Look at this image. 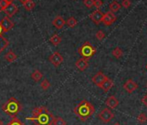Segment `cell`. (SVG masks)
<instances>
[{"mask_svg":"<svg viewBox=\"0 0 147 125\" xmlns=\"http://www.w3.org/2000/svg\"><path fill=\"white\" fill-rule=\"evenodd\" d=\"M54 117L53 114L46 107L41 106L34 109L32 116L26 117V119L35 122L36 125H51Z\"/></svg>","mask_w":147,"mask_h":125,"instance_id":"cell-1","label":"cell"},{"mask_svg":"<svg viewBox=\"0 0 147 125\" xmlns=\"http://www.w3.org/2000/svg\"><path fill=\"white\" fill-rule=\"evenodd\" d=\"M113 81L112 80V79H110L108 77H107V78L104 81V83L100 85V89L104 91V92H107V91H109L112 88H113Z\"/></svg>","mask_w":147,"mask_h":125,"instance_id":"cell-16","label":"cell"},{"mask_svg":"<svg viewBox=\"0 0 147 125\" xmlns=\"http://www.w3.org/2000/svg\"><path fill=\"white\" fill-rule=\"evenodd\" d=\"M103 3L101 0H94V6L97 8V10H99L101 6H102Z\"/></svg>","mask_w":147,"mask_h":125,"instance_id":"cell-32","label":"cell"},{"mask_svg":"<svg viewBox=\"0 0 147 125\" xmlns=\"http://www.w3.org/2000/svg\"><path fill=\"white\" fill-rule=\"evenodd\" d=\"M137 121L138 123L140 124H144L147 122V115H145V113L142 112L140 113L138 116H137Z\"/></svg>","mask_w":147,"mask_h":125,"instance_id":"cell-25","label":"cell"},{"mask_svg":"<svg viewBox=\"0 0 147 125\" xmlns=\"http://www.w3.org/2000/svg\"><path fill=\"white\" fill-rule=\"evenodd\" d=\"M100 120L104 122V123H108L109 122L112 121L113 118H114V114L113 113V111L108 109V108H105L103 109L98 115Z\"/></svg>","mask_w":147,"mask_h":125,"instance_id":"cell-5","label":"cell"},{"mask_svg":"<svg viewBox=\"0 0 147 125\" xmlns=\"http://www.w3.org/2000/svg\"><path fill=\"white\" fill-rule=\"evenodd\" d=\"M6 125H25V123L15 116V117H12V119Z\"/></svg>","mask_w":147,"mask_h":125,"instance_id":"cell-26","label":"cell"},{"mask_svg":"<svg viewBox=\"0 0 147 125\" xmlns=\"http://www.w3.org/2000/svg\"><path fill=\"white\" fill-rule=\"evenodd\" d=\"M0 125H4V122H3L2 120H0Z\"/></svg>","mask_w":147,"mask_h":125,"instance_id":"cell-38","label":"cell"},{"mask_svg":"<svg viewBox=\"0 0 147 125\" xmlns=\"http://www.w3.org/2000/svg\"><path fill=\"white\" fill-rule=\"evenodd\" d=\"M5 60H6L7 62H14L15 60H17L18 56H17V55L12 51V50H10L9 52H7V53L5 54Z\"/></svg>","mask_w":147,"mask_h":125,"instance_id":"cell-18","label":"cell"},{"mask_svg":"<svg viewBox=\"0 0 147 125\" xmlns=\"http://www.w3.org/2000/svg\"><path fill=\"white\" fill-rule=\"evenodd\" d=\"M13 1H14V0H5V2H6L8 5H11V4H13Z\"/></svg>","mask_w":147,"mask_h":125,"instance_id":"cell-36","label":"cell"},{"mask_svg":"<svg viewBox=\"0 0 147 125\" xmlns=\"http://www.w3.org/2000/svg\"><path fill=\"white\" fill-rule=\"evenodd\" d=\"M27 1H28V0H19V2H20V3H21L23 5H24V4H25Z\"/></svg>","mask_w":147,"mask_h":125,"instance_id":"cell-37","label":"cell"},{"mask_svg":"<svg viewBox=\"0 0 147 125\" xmlns=\"http://www.w3.org/2000/svg\"><path fill=\"white\" fill-rule=\"evenodd\" d=\"M24 7L25 8L26 11L30 12L36 7V4H35V2L33 1V0H28V1L24 5Z\"/></svg>","mask_w":147,"mask_h":125,"instance_id":"cell-22","label":"cell"},{"mask_svg":"<svg viewBox=\"0 0 147 125\" xmlns=\"http://www.w3.org/2000/svg\"><path fill=\"white\" fill-rule=\"evenodd\" d=\"M112 53H113V56L115 58H117V59L120 58V57L123 56V51H122V50H121L120 48H119V47L115 48V49L113 50Z\"/></svg>","mask_w":147,"mask_h":125,"instance_id":"cell-27","label":"cell"},{"mask_svg":"<svg viewBox=\"0 0 147 125\" xmlns=\"http://www.w3.org/2000/svg\"><path fill=\"white\" fill-rule=\"evenodd\" d=\"M115 21H116V16L112 12H107L106 14H104L102 18V23L107 26L112 25Z\"/></svg>","mask_w":147,"mask_h":125,"instance_id":"cell-9","label":"cell"},{"mask_svg":"<svg viewBox=\"0 0 147 125\" xmlns=\"http://www.w3.org/2000/svg\"><path fill=\"white\" fill-rule=\"evenodd\" d=\"M49 42L55 45V46H57L61 43V37L58 35V34H54L50 38H49Z\"/></svg>","mask_w":147,"mask_h":125,"instance_id":"cell-19","label":"cell"},{"mask_svg":"<svg viewBox=\"0 0 147 125\" xmlns=\"http://www.w3.org/2000/svg\"><path fill=\"white\" fill-rule=\"evenodd\" d=\"M78 53L86 59L91 58L95 53H96V49L89 43V42H85L79 49H78Z\"/></svg>","mask_w":147,"mask_h":125,"instance_id":"cell-4","label":"cell"},{"mask_svg":"<svg viewBox=\"0 0 147 125\" xmlns=\"http://www.w3.org/2000/svg\"><path fill=\"white\" fill-rule=\"evenodd\" d=\"M113 125H120V124H119V122H116V123H115V124H113Z\"/></svg>","mask_w":147,"mask_h":125,"instance_id":"cell-39","label":"cell"},{"mask_svg":"<svg viewBox=\"0 0 147 125\" xmlns=\"http://www.w3.org/2000/svg\"><path fill=\"white\" fill-rule=\"evenodd\" d=\"M141 102H142V103H143V104L147 108V93L143 96V98H142Z\"/></svg>","mask_w":147,"mask_h":125,"instance_id":"cell-34","label":"cell"},{"mask_svg":"<svg viewBox=\"0 0 147 125\" xmlns=\"http://www.w3.org/2000/svg\"><path fill=\"white\" fill-rule=\"evenodd\" d=\"M66 24L70 27V28H74L77 25V20L74 18V17H70L67 21H66Z\"/></svg>","mask_w":147,"mask_h":125,"instance_id":"cell-24","label":"cell"},{"mask_svg":"<svg viewBox=\"0 0 147 125\" xmlns=\"http://www.w3.org/2000/svg\"><path fill=\"white\" fill-rule=\"evenodd\" d=\"M50 87V83L48 79H44L42 80V82L41 83V88L44 90H47Z\"/></svg>","mask_w":147,"mask_h":125,"instance_id":"cell-28","label":"cell"},{"mask_svg":"<svg viewBox=\"0 0 147 125\" xmlns=\"http://www.w3.org/2000/svg\"><path fill=\"white\" fill-rule=\"evenodd\" d=\"M105 33L102 31H98L97 32H96V34H95V37H96V38L98 39V40H100V41H101V40H103L104 39V37H105Z\"/></svg>","mask_w":147,"mask_h":125,"instance_id":"cell-30","label":"cell"},{"mask_svg":"<svg viewBox=\"0 0 147 125\" xmlns=\"http://www.w3.org/2000/svg\"><path fill=\"white\" fill-rule=\"evenodd\" d=\"M51 125H67V122L61 117H54Z\"/></svg>","mask_w":147,"mask_h":125,"instance_id":"cell-21","label":"cell"},{"mask_svg":"<svg viewBox=\"0 0 147 125\" xmlns=\"http://www.w3.org/2000/svg\"><path fill=\"white\" fill-rule=\"evenodd\" d=\"M103 16H104V14L100 10H96L89 15V18L95 24H100L102 22Z\"/></svg>","mask_w":147,"mask_h":125,"instance_id":"cell-11","label":"cell"},{"mask_svg":"<svg viewBox=\"0 0 147 125\" xmlns=\"http://www.w3.org/2000/svg\"><path fill=\"white\" fill-rule=\"evenodd\" d=\"M3 33H5V32H4V30H3V28H2L1 23H0V36H2Z\"/></svg>","mask_w":147,"mask_h":125,"instance_id":"cell-35","label":"cell"},{"mask_svg":"<svg viewBox=\"0 0 147 125\" xmlns=\"http://www.w3.org/2000/svg\"><path fill=\"white\" fill-rule=\"evenodd\" d=\"M146 70H147V65H146Z\"/></svg>","mask_w":147,"mask_h":125,"instance_id":"cell-40","label":"cell"},{"mask_svg":"<svg viewBox=\"0 0 147 125\" xmlns=\"http://www.w3.org/2000/svg\"><path fill=\"white\" fill-rule=\"evenodd\" d=\"M131 5V2L129 0H123L122 1V6L125 7V8H129Z\"/></svg>","mask_w":147,"mask_h":125,"instance_id":"cell-33","label":"cell"},{"mask_svg":"<svg viewBox=\"0 0 147 125\" xmlns=\"http://www.w3.org/2000/svg\"><path fill=\"white\" fill-rule=\"evenodd\" d=\"M49 60L55 67H59L63 62V56L61 55L60 52L55 51L49 56Z\"/></svg>","mask_w":147,"mask_h":125,"instance_id":"cell-6","label":"cell"},{"mask_svg":"<svg viewBox=\"0 0 147 125\" xmlns=\"http://www.w3.org/2000/svg\"><path fill=\"white\" fill-rule=\"evenodd\" d=\"M76 67L80 71H84L88 67V59L86 58H80L76 62Z\"/></svg>","mask_w":147,"mask_h":125,"instance_id":"cell-12","label":"cell"},{"mask_svg":"<svg viewBox=\"0 0 147 125\" xmlns=\"http://www.w3.org/2000/svg\"><path fill=\"white\" fill-rule=\"evenodd\" d=\"M4 12L6 14V16L11 18L15 14H17V12H18V7L15 4H11V5H9Z\"/></svg>","mask_w":147,"mask_h":125,"instance_id":"cell-13","label":"cell"},{"mask_svg":"<svg viewBox=\"0 0 147 125\" xmlns=\"http://www.w3.org/2000/svg\"><path fill=\"white\" fill-rule=\"evenodd\" d=\"M0 23H1L2 28L4 30V32H8V31H10L14 27V23L7 16L3 18L2 20L0 21Z\"/></svg>","mask_w":147,"mask_h":125,"instance_id":"cell-10","label":"cell"},{"mask_svg":"<svg viewBox=\"0 0 147 125\" xmlns=\"http://www.w3.org/2000/svg\"><path fill=\"white\" fill-rule=\"evenodd\" d=\"M120 5L117 2V1H113L109 5V8H110V12H116L120 9Z\"/></svg>","mask_w":147,"mask_h":125,"instance_id":"cell-23","label":"cell"},{"mask_svg":"<svg viewBox=\"0 0 147 125\" xmlns=\"http://www.w3.org/2000/svg\"><path fill=\"white\" fill-rule=\"evenodd\" d=\"M2 109L5 114L11 115V117H15L23 109V105L15 97H11L2 105Z\"/></svg>","mask_w":147,"mask_h":125,"instance_id":"cell-3","label":"cell"},{"mask_svg":"<svg viewBox=\"0 0 147 125\" xmlns=\"http://www.w3.org/2000/svg\"><path fill=\"white\" fill-rule=\"evenodd\" d=\"M107 78V77L102 72V71H99L97 72L93 77H92V82L98 86L99 88L100 87V85L104 83V81Z\"/></svg>","mask_w":147,"mask_h":125,"instance_id":"cell-7","label":"cell"},{"mask_svg":"<svg viewBox=\"0 0 147 125\" xmlns=\"http://www.w3.org/2000/svg\"><path fill=\"white\" fill-rule=\"evenodd\" d=\"M94 112L95 109L94 105L87 100L81 101L74 108V113L80 118L82 122H86L89 117H91L94 114Z\"/></svg>","mask_w":147,"mask_h":125,"instance_id":"cell-2","label":"cell"},{"mask_svg":"<svg viewBox=\"0 0 147 125\" xmlns=\"http://www.w3.org/2000/svg\"><path fill=\"white\" fill-rule=\"evenodd\" d=\"M30 77H31V78H32L35 82H39V81L42 78L43 76H42V72H41L40 71L36 70L35 71H33V72L31 73Z\"/></svg>","mask_w":147,"mask_h":125,"instance_id":"cell-20","label":"cell"},{"mask_svg":"<svg viewBox=\"0 0 147 125\" xmlns=\"http://www.w3.org/2000/svg\"><path fill=\"white\" fill-rule=\"evenodd\" d=\"M10 44V42L8 39L4 37L3 36H0V54H1Z\"/></svg>","mask_w":147,"mask_h":125,"instance_id":"cell-17","label":"cell"},{"mask_svg":"<svg viewBox=\"0 0 147 125\" xmlns=\"http://www.w3.org/2000/svg\"><path fill=\"white\" fill-rule=\"evenodd\" d=\"M94 0H83L84 5L86 7H88V9H90L94 6Z\"/></svg>","mask_w":147,"mask_h":125,"instance_id":"cell-29","label":"cell"},{"mask_svg":"<svg viewBox=\"0 0 147 125\" xmlns=\"http://www.w3.org/2000/svg\"><path fill=\"white\" fill-rule=\"evenodd\" d=\"M52 24L53 26H55L56 29H62L63 26L66 24V21L64 20V18L61 16H57L54 18V20L52 21Z\"/></svg>","mask_w":147,"mask_h":125,"instance_id":"cell-14","label":"cell"},{"mask_svg":"<svg viewBox=\"0 0 147 125\" xmlns=\"http://www.w3.org/2000/svg\"><path fill=\"white\" fill-rule=\"evenodd\" d=\"M106 104H107V107L110 108V109H115V108H117L118 105L119 104V100H118L114 96H110L107 99Z\"/></svg>","mask_w":147,"mask_h":125,"instance_id":"cell-15","label":"cell"},{"mask_svg":"<svg viewBox=\"0 0 147 125\" xmlns=\"http://www.w3.org/2000/svg\"><path fill=\"white\" fill-rule=\"evenodd\" d=\"M146 87H147V85H146Z\"/></svg>","mask_w":147,"mask_h":125,"instance_id":"cell-41","label":"cell"},{"mask_svg":"<svg viewBox=\"0 0 147 125\" xmlns=\"http://www.w3.org/2000/svg\"><path fill=\"white\" fill-rule=\"evenodd\" d=\"M9 5L5 2V0H0V12H4Z\"/></svg>","mask_w":147,"mask_h":125,"instance_id":"cell-31","label":"cell"},{"mask_svg":"<svg viewBox=\"0 0 147 125\" xmlns=\"http://www.w3.org/2000/svg\"><path fill=\"white\" fill-rule=\"evenodd\" d=\"M138 84L136 82H134L132 79H128L123 85L124 90L129 94H131L132 92H134L138 89Z\"/></svg>","mask_w":147,"mask_h":125,"instance_id":"cell-8","label":"cell"}]
</instances>
